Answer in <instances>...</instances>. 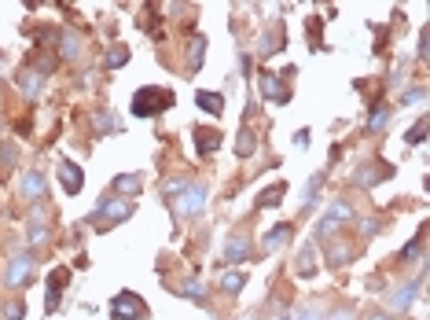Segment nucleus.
Returning <instances> with one entry per match:
<instances>
[{
  "instance_id": "c756f323",
  "label": "nucleus",
  "mask_w": 430,
  "mask_h": 320,
  "mask_svg": "<svg viewBox=\"0 0 430 320\" xmlns=\"http://www.w3.org/2000/svg\"><path fill=\"white\" fill-rule=\"evenodd\" d=\"M188 184H191V181H184V177H173V181H166V184H162V199H166V202H173Z\"/></svg>"
},
{
  "instance_id": "c9c22d12",
  "label": "nucleus",
  "mask_w": 430,
  "mask_h": 320,
  "mask_svg": "<svg viewBox=\"0 0 430 320\" xmlns=\"http://www.w3.org/2000/svg\"><path fill=\"white\" fill-rule=\"evenodd\" d=\"M375 232H379V221H375V217H360V236L372 239Z\"/></svg>"
},
{
  "instance_id": "4468645a",
  "label": "nucleus",
  "mask_w": 430,
  "mask_h": 320,
  "mask_svg": "<svg viewBox=\"0 0 430 320\" xmlns=\"http://www.w3.org/2000/svg\"><path fill=\"white\" fill-rule=\"evenodd\" d=\"M283 41H287V30H283V26H272V30H265L262 37H257V56H262V59L276 56L280 48H283Z\"/></svg>"
},
{
  "instance_id": "58836bf2",
  "label": "nucleus",
  "mask_w": 430,
  "mask_h": 320,
  "mask_svg": "<svg viewBox=\"0 0 430 320\" xmlns=\"http://www.w3.org/2000/svg\"><path fill=\"white\" fill-rule=\"evenodd\" d=\"M294 320H324V317H320L317 310H298V317H294Z\"/></svg>"
},
{
  "instance_id": "b1692460",
  "label": "nucleus",
  "mask_w": 430,
  "mask_h": 320,
  "mask_svg": "<svg viewBox=\"0 0 430 320\" xmlns=\"http://www.w3.org/2000/svg\"><path fill=\"white\" fill-rule=\"evenodd\" d=\"M202 59H206V37L199 33V37H191V41H188V70L195 74L202 67Z\"/></svg>"
},
{
  "instance_id": "ea45409f",
  "label": "nucleus",
  "mask_w": 430,
  "mask_h": 320,
  "mask_svg": "<svg viewBox=\"0 0 430 320\" xmlns=\"http://www.w3.org/2000/svg\"><path fill=\"white\" fill-rule=\"evenodd\" d=\"M364 320H390V313H386V310H372V313L364 317Z\"/></svg>"
},
{
  "instance_id": "39448f33",
  "label": "nucleus",
  "mask_w": 430,
  "mask_h": 320,
  "mask_svg": "<svg viewBox=\"0 0 430 320\" xmlns=\"http://www.w3.org/2000/svg\"><path fill=\"white\" fill-rule=\"evenodd\" d=\"M148 317V302L136 291H118L111 302V320H143Z\"/></svg>"
},
{
  "instance_id": "2eb2a0df",
  "label": "nucleus",
  "mask_w": 430,
  "mask_h": 320,
  "mask_svg": "<svg viewBox=\"0 0 430 320\" xmlns=\"http://www.w3.org/2000/svg\"><path fill=\"white\" fill-rule=\"evenodd\" d=\"M15 85H19V93H22L26 99H33L37 93H41V85H45V74H37L33 67H22V70L15 74Z\"/></svg>"
},
{
  "instance_id": "9b49d317",
  "label": "nucleus",
  "mask_w": 430,
  "mask_h": 320,
  "mask_svg": "<svg viewBox=\"0 0 430 320\" xmlns=\"http://www.w3.org/2000/svg\"><path fill=\"white\" fill-rule=\"evenodd\" d=\"M70 284V269H51V276H48V294H45V305H48V313H56L59 310V302H63V287Z\"/></svg>"
},
{
  "instance_id": "f8f14e48",
  "label": "nucleus",
  "mask_w": 430,
  "mask_h": 320,
  "mask_svg": "<svg viewBox=\"0 0 430 320\" xmlns=\"http://www.w3.org/2000/svg\"><path fill=\"white\" fill-rule=\"evenodd\" d=\"M56 173H59V184H63V191H67V195H77V191H81V184H85V173H81V166H77V162L63 159Z\"/></svg>"
},
{
  "instance_id": "f257e3e1",
  "label": "nucleus",
  "mask_w": 430,
  "mask_h": 320,
  "mask_svg": "<svg viewBox=\"0 0 430 320\" xmlns=\"http://www.w3.org/2000/svg\"><path fill=\"white\" fill-rule=\"evenodd\" d=\"M177 104L173 88H162V85H143L133 93V114L136 118H154V114H162Z\"/></svg>"
},
{
  "instance_id": "6e6552de",
  "label": "nucleus",
  "mask_w": 430,
  "mask_h": 320,
  "mask_svg": "<svg viewBox=\"0 0 430 320\" xmlns=\"http://www.w3.org/2000/svg\"><path fill=\"white\" fill-rule=\"evenodd\" d=\"M394 177V166H386L383 159H375V162H364L360 170L353 173V184L357 188H375V184H383Z\"/></svg>"
},
{
  "instance_id": "72a5a7b5",
  "label": "nucleus",
  "mask_w": 430,
  "mask_h": 320,
  "mask_svg": "<svg viewBox=\"0 0 430 320\" xmlns=\"http://www.w3.org/2000/svg\"><path fill=\"white\" fill-rule=\"evenodd\" d=\"M423 99H427V88H423V85H415V88H408V93H401V104H405V107L423 104Z\"/></svg>"
},
{
  "instance_id": "dca6fc26",
  "label": "nucleus",
  "mask_w": 430,
  "mask_h": 320,
  "mask_svg": "<svg viewBox=\"0 0 430 320\" xmlns=\"http://www.w3.org/2000/svg\"><path fill=\"white\" fill-rule=\"evenodd\" d=\"M221 136L217 129H210V125H206V129H195V151H199V155H214V151L221 147Z\"/></svg>"
},
{
  "instance_id": "9d476101",
  "label": "nucleus",
  "mask_w": 430,
  "mask_h": 320,
  "mask_svg": "<svg viewBox=\"0 0 430 320\" xmlns=\"http://www.w3.org/2000/svg\"><path fill=\"white\" fill-rule=\"evenodd\" d=\"M257 85H262V96L269 99V104H287V99H291V88H287V81L280 78V74H272V70H262Z\"/></svg>"
},
{
  "instance_id": "1a4fd4ad",
  "label": "nucleus",
  "mask_w": 430,
  "mask_h": 320,
  "mask_svg": "<svg viewBox=\"0 0 430 320\" xmlns=\"http://www.w3.org/2000/svg\"><path fill=\"white\" fill-rule=\"evenodd\" d=\"M19 195H22L26 202H41V199L48 195L45 173H41V170H26V173L19 177Z\"/></svg>"
},
{
  "instance_id": "6ab92c4d",
  "label": "nucleus",
  "mask_w": 430,
  "mask_h": 320,
  "mask_svg": "<svg viewBox=\"0 0 430 320\" xmlns=\"http://www.w3.org/2000/svg\"><path fill=\"white\" fill-rule=\"evenodd\" d=\"M48 239H51V228L45 225L41 210H33V217H30V247H45Z\"/></svg>"
},
{
  "instance_id": "cd10ccee",
  "label": "nucleus",
  "mask_w": 430,
  "mask_h": 320,
  "mask_svg": "<svg viewBox=\"0 0 430 320\" xmlns=\"http://www.w3.org/2000/svg\"><path fill=\"white\" fill-rule=\"evenodd\" d=\"M397 258L405 262V265H408V262H420V258H423V228H420V232H415V239H412L408 247L397 254Z\"/></svg>"
},
{
  "instance_id": "0eeeda50",
  "label": "nucleus",
  "mask_w": 430,
  "mask_h": 320,
  "mask_svg": "<svg viewBox=\"0 0 430 320\" xmlns=\"http://www.w3.org/2000/svg\"><path fill=\"white\" fill-rule=\"evenodd\" d=\"M423 280H427V276L420 273L415 280H408L405 287H397L394 294H390V305H386V313H408V310H412V302L420 298V291H423Z\"/></svg>"
},
{
  "instance_id": "4be33fe9",
  "label": "nucleus",
  "mask_w": 430,
  "mask_h": 320,
  "mask_svg": "<svg viewBox=\"0 0 430 320\" xmlns=\"http://www.w3.org/2000/svg\"><path fill=\"white\" fill-rule=\"evenodd\" d=\"M180 294H184V298H191V302L210 305V294H206V284H202V280H195V276H188L184 284H180Z\"/></svg>"
},
{
  "instance_id": "5701e85b",
  "label": "nucleus",
  "mask_w": 430,
  "mask_h": 320,
  "mask_svg": "<svg viewBox=\"0 0 430 320\" xmlns=\"http://www.w3.org/2000/svg\"><path fill=\"white\" fill-rule=\"evenodd\" d=\"M217 287L225 291V294H239V291L246 287V276L236 273V269H225V273H221V280H217Z\"/></svg>"
},
{
  "instance_id": "7ed1b4c3",
  "label": "nucleus",
  "mask_w": 430,
  "mask_h": 320,
  "mask_svg": "<svg viewBox=\"0 0 430 320\" xmlns=\"http://www.w3.org/2000/svg\"><path fill=\"white\" fill-rule=\"evenodd\" d=\"M129 217H133V202H125V199H103L88 221H93V228H99V232H103L107 225H122V221H129Z\"/></svg>"
},
{
  "instance_id": "f3484780",
  "label": "nucleus",
  "mask_w": 430,
  "mask_h": 320,
  "mask_svg": "<svg viewBox=\"0 0 430 320\" xmlns=\"http://www.w3.org/2000/svg\"><path fill=\"white\" fill-rule=\"evenodd\" d=\"M140 184H143L140 173H122V177H114V181H111L107 191H111V195H125L129 199V195H136V191H140Z\"/></svg>"
},
{
  "instance_id": "ddd939ff",
  "label": "nucleus",
  "mask_w": 430,
  "mask_h": 320,
  "mask_svg": "<svg viewBox=\"0 0 430 320\" xmlns=\"http://www.w3.org/2000/svg\"><path fill=\"white\" fill-rule=\"evenodd\" d=\"M221 254H225V262H228V265H239V262L250 258V239H246L243 232L228 236V239H225V250H221Z\"/></svg>"
},
{
  "instance_id": "473e14b6",
  "label": "nucleus",
  "mask_w": 430,
  "mask_h": 320,
  "mask_svg": "<svg viewBox=\"0 0 430 320\" xmlns=\"http://www.w3.org/2000/svg\"><path fill=\"white\" fill-rule=\"evenodd\" d=\"M386 122H390V111H386V107H375V111H372V118H368V129H372V133H379Z\"/></svg>"
},
{
  "instance_id": "e433bc0d",
  "label": "nucleus",
  "mask_w": 430,
  "mask_h": 320,
  "mask_svg": "<svg viewBox=\"0 0 430 320\" xmlns=\"http://www.w3.org/2000/svg\"><path fill=\"white\" fill-rule=\"evenodd\" d=\"M22 313H26L22 302H8L4 305V320H22Z\"/></svg>"
},
{
  "instance_id": "2f4dec72",
  "label": "nucleus",
  "mask_w": 430,
  "mask_h": 320,
  "mask_svg": "<svg viewBox=\"0 0 430 320\" xmlns=\"http://www.w3.org/2000/svg\"><path fill=\"white\" fill-rule=\"evenodd\" d=\"M254 147H257V144H254V133H250V129H243L239 140H236V155L246 159V155H254Z\"/></svg>"
},
{
  "instance_id": "20e7f679",
  "label": "nucleus",
  "mask_w": 430,
  "mask_h": 320,
  "mask_svg": "<svg viewBox=\"0 0 430 320\" xmlns=\"http://www.w3.org/2000/svg\"><path fill=\"white\" fill-rule=\"evenodd\" d=\"M33 280V250H19L8 258V269H4V287L19 291Z\"/></svg>"
},
{
  "instance_id": "a878e982",
  "label": "nucleus",
  "mask_w": 430,
  "mask_h": 320,
  "mask_svg": "<svg viewBox=\"0 0 430 320\" xmlns=\"http://www.w3.org/2000/svg\"><path fill=\"white\" fill-rule=\"evenodd\" d=\"M287 239H291V225L283 221V225H276V228H272V232L265 236V243H262V247H265V250H276V247H283Z\"/></svg>"
},
{
  "instance_id": "4c0bfd02",
  "label": "nucleus",
  "mask_w": 430,
  "mask_h": 320,
  "mask_svg": "<svg viewBox=\"0 0 430 320\" xmlns=\"http://www.w3.org/2000/svg\"><path fill=\"white\" fill-rule=\"evenodd\" d=\"M15 159H19V147H15V144H0V162L11 166Z\"/></svg>"
},
{
  "instance_id": "412c9836",
  "label": "nucleus",
  "mask_w": 430,
  "mask_h": 320,
  "mask_svg": "<svg viewBox=\"0 0 430 320\" xmlns=\"http://www.w3.org/2000/svg\"><path fill=\"white\" fill-rule=\"evenodd\" d=\"M59 41H63V45H59V56L67 59V63H74L77 56H81V37H77L74 30H63Z\"/></svg>"
},
{
  "instance_id": "f704fd0d",
  "label": "nucleus",
  "mask_w": 430,
  "mask_h": 320,
  "mask_svg": "<svg viewBox=\"0 0 430 320\" xmlns=\"http://www.w3.org/2000/svg\"><path fill=\"white\" fill-rule=\"evenodd\" d=\"M405 140H408V144H423V140H427V118H420V122H415L412 129L405 133Z\"/></svg>"
},
{
  "instance_id": "a211bd4d",
  "label": "nucleus",
  "mask_w": 430,
  "mask_h": 320,
  "mask_svg": "<svg viewBox=\"0 0 430 320\" xmlns=\"http://www.w3.org/2000/svg\"><path fill=\"white\" fill-rule=\"evenodd\" d=\"M312 273H317V239H312V243H305V247L298 250V276H302V280H309Z\"/></svg>"
},
{
  "instance_id": "393cba45",
  "label": "nucleus",
  "mask_w": 430,
  "mask_h": 320,
  "mask_svg": "<svg viewBox=\"0 0 430 320\" xmlns=\"http://www.w3.org/2000/svg\"><path fill=\"white\" fill-rule=\"evenodd\" d=\"M349 262H353V250L342 247V243H331V247H328V269H335V273H338V269L349 265Z\"/></svg>"
},
{
  "instance_id": "c85d7f7f",
  "label": "nucleus",
  "mask_w": 430,
  "mask_h": 320,
  "mask_svg": "<svg viewBox=\"0 0 430 320\" xmlns=\"http://www.w3.org/2000/svg\"><path fill=\"white\" fill-rule=\"evenodd\" d=\"M283 184H272V188H265V195L262 199H257V207H262V210H269V207H280V202H283Z\"/></svg>"
},
{
  "instance_id": "79ce46f5",
  "label": "nucleus",
  "mask_w": 430,
  "mask_h": 320,
  "mask_svg": "<svg viewBox=\"0 0 430 320\" xmlns=\"http://www.w3.org/2000/svg\"><path fill=\"white\" fill-rule=\"evenodd\" d=\"M0 136H4V122H0Z\"/></svg>"
},
{
  "instance_id": "aec40b11",
  "label": "nucleus",
  "mask_w": 430,
  "mask_h": 320,
  "mask_svg": "<svg viewBox=\"0 0 430 320\" xmlns=\"http://www.w3.org/2000/svg\"><path fill=\"white\" fill-rule=\"evenodd\" d=\"M195 104H199L206 114H214V118H217V114L225 111V96H221V93H206V88H199V93H195Z\"/></svg>"
},
{
  "instance_id": "a19ab883",
  "label": "nucleus",
  "mask_w": 430,
  "mask_h": 320,
  "mask_svg": "<svg viewBox=\"0 0 430 320\" xmlns=\"http://www.w3.org/2000/svg\"><path fill=\"white\" fill-rule=\"evenodd\" d=\"M331 320H353V317H349V310H338V313H331Z\"/></svg>"
},
{
  "instance_id": "f03ea898",
  "label": "nucleus",
  "mask_w": 430,
  "mask_h": 320,
  "mask_svg": "<svg viewBox=\"0 0 430 320\" xmlns=\"http://www.w3.org/2000/svg\"><path fill=\"white\" fill-rule=\"evenodd\" d=\"M346 221H353V207H349L346 199H338V202H331V207H328V214L320 217V225L312 228V239H331Z\"/></svg>"
},
{
  "instance_id": "bb28decb",
  "label": "nucleus",
  "mask_w": 430,
  "mask_h": 320,
  "mask_svg": "<svg viewBox=\"0 0 430 320\" xmlns=\"http://www.w3.org/2000/svg\"><path fill=\"white\" fill-rule=\"evenodd\" d=\"M93 125H96V133H103V136H107V133H118V118H114L111 111H96V114H93Z\"/></svg>"
},
{
  "instance_id": "423d86ee",
  "label": "nucleus",
  "mask_w": 430,
  "mask_h": 320,
  "mask_svg": "<svg viewBox=\"0 0 430 320\" xmlns=\"http://www.w3.org/2000/svg\"><path fill=\"white\" fill-rule=\"evenodd\" d=\"M202 207H206V188H202V184H188V188L173 199L177 217H195V214H202Z\"/></svg>"
},
{
  "instance_id": "7c9ffc66",
  "label": "nucleus",
  "mask_w": 430,
  "mask_h": 320,
  "mask_svg": "<svg viewBox=\"0 0 430 320\" xmlns=\"http://www.w3.org/2000/svg\"><path fill=\"white\" fill-rule=\"evenodd\" d=\"M125 63H129V48L125 45H114L111 52H107V67L118 70V67H125Z\"/></svg>"
}]
</instances>
